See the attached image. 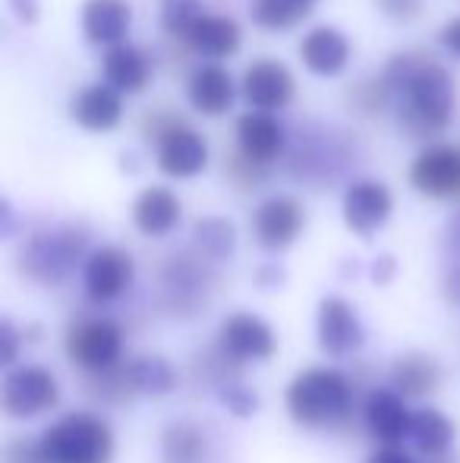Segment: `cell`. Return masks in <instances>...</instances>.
<instances>
[{
	"label": "cell",
	"mask_w": 460,
	"mask_h": 463,
	"mask_svg": "<svg viewBox=\"0 0 460 463\" xmlns=\"http://www.w3.org/2000/svg\"><path fill=\"white\" fill-rule=\"evenodd\" d=\"M218 350L233 363H265L275 356L277 337L262 316L233 312L218 328Z\"/></svg>",
	"instance_id": "8"
},
{
	"label": "cell",
	"mask_w": 460,
	"mask_h": 463,
	"mask_svg": "<svg viewBox=\"0 0 460 463\" xmlns=\"http://www.w3.org/2000/svg\"><path fill=\"white\" fill-rule=\"evenodd\" d=\"M190 44L196 54L209 57V61H224V57H233L243 44V32L233 23L230 16H218V13H205L199 19V25L192 29Z\"/></svg>",
	"instance_id": "24"
},
{
	"label": "cell",
	"mask_w": 460,
	"mask_h": 463,
	"mask_svg": "<svg viewBox=\"0 0 460 463\" xmlns=\"http://www.w3.org/2000/svg\"><path fill=\"white\" fill-rule=\"evenodd\" d=\"M218 397H221L224 407H228L233 416H239V420L258 413V394L252 388H246L243 382H221Z\"/></svg>",
	"instance_id": "32"
},
{
	"label": "cell",
	"mask_w": 460,
	"mask_h": 463,
	"mask_svg": "<svg viewBox=\"0 0 460 463\" xmlns=\"http://www.w3.org/2000/svg\"><path fill=\"white\" fill-rule=\"evenodd\" d=\"M38 448L44 463H111L114 432L99 413L73 410L38 435Z\"/></svg>",
	"instance_id": "3"
},
{
	"label": "cell",
	"mask_w": 460,
	"mask_h": 463,
	"mask_svg": "<svg viewBox=\"0 0 460 463\" xmlns=\"http://www.w3.org/2000/svg\"><path fill=\"white\" fill-rule=\"evenodd\" d=\"M410 186L436 202L460 199V152L455 146H429L413 158Z\"/></svg>",
	"instance_id": "11"
},
{
	"label": "cell",
	"mask_w": 460,
	"mask_h": 463,
	"mask_svg": "<svg viewBox=\"0 0 460 463\" xmlns=\"http://www.w3.org/2000/svg\"><path fill=\"white\" fill-rule=\"evenodd\" d=\"M457 240H460V218H457Z\"/></svg>",
	"instance_id": "43"
},
{
	"label": "cell",
	"mask_w": 460,
	"mask_h": 463,
	"mask_svg": "<svg viewBox=\"0 0 460 463\" xmlns=\"http://www.w3.org/2000/svg\"><path fill=\"white\" fill-rule=\"evenodd\" d=\"M101 70H105V82L114 86L120 95L142 92V89L152 82V61H148L146 51L136 48V44H129V42L105 51Z\"/></svg>",
	"instance_id": "22"
},
{
	"label": "cell",
	"mask_w": 460,
	"mask_h": 463,
	"mask_svg": "<svg viewBox=\"0 0 460 463\" xmlns=\"http://www.w3.org/2000/svg\"><path fill=\"white\" fill-rule=\"evenodd\" d=\"M315 337H319L322 354L344 360L366 344V328L344 297H325L315 312Z\"/></svg>",
	"instance_id": "10"
},
{
	"label": "cell",
	"mask_w": 460,
	"mask_h": 463,
	"mask_svg": "<svg viewBox=\"0 0 460 463\" xmlns=\"http://www.w3.org/2000/svg\"><path fill=\"white\" fill-rule=\"evenodd\" d=\"M366 463H417V460H413V454L407 451V448H400V445H381V448H375V451L369 454Z\"/></svg>",
	"instance_id": "37"
},
{
	"label": "cell",
	"mask_w": 460,
	"mask_h": 463,
	"mask_svg": "<svg viewBox=\"0 0 460 463\" xmlns=\"http://www.w3.org/2000/svg\"><path fill=\"white\" fill-rule=\"evenodd\" d=\"M183 218L180 195L167 186H146L133 202V224L142 237H167Z\"/></svg>",
	"instance_id": "21"
},
{
	"label": "cell",
	"mask_w": 460,
	"mask_h": 463,
	"mask_svg": "<svg viewBox=\"0 0 460 463\" xmlns=\"http://www.w3.org/2000/svg\"><path fill=\"white\" fill-rule=\"evenodd\" d=\"M362 420L369 435L381 445H400L404 439H410L413 413L407 410V397H400L394 388L369 391L362 403Z\"/></svg>",
	"instance_id": "15"
},
{
	"label": "cell",
	"mask_w": 460,
	"mask_h": 463,
	"mask_svg": "<svg viewBox=\"0 0 460 463\" xmlns=\"http://www.w3.org/2000/svg\"><path fill=\"white\" fill-rule=\"evenodd\" d=\"M306 227V208L296 195H268L252 212V233L256 243L268 252H284L296 243Z\"/></svg>",
	"instance_id": "7"
},
{
	"label": "cell",
	"mask_w": 460,
	"mask_h": 463,
	"mask_svg": "<svg viewBox=\"0 0 460 463\" xmlns=\"http://www.w3.org/2000/svg\"><path fill=\"white\" fill-rule=\"evenodd\" d=\"M246 101L262 114H275V110L287 108L296 95L294 73L287 70V63L275 61V57H258L246 67L243 86H239Z\"/></svg>",
	"instance_id": "12"
},
{
	"label": "cell",
	"mask_w": 460,
	"mask_h": 463,
	"mask_svg": "<svg viewBox=\"0 0 460 463\" xmlns=\"http://www.w3.org/2000/svg\"><path fill=\"white\" fill-rule=\"evenodd\" d=\"M237 146L256 165L268 167L277 161L287 148V133L277 123L275 114H262V110H249L237 120Z\"/></svg>",
	"instance_id": "17"
},
{
	"label": "cell",
	"mask_w": 460,
	"mask_h": 463,
	"mask_svg": "<svg viewBox=\"0 0 460 463\" xmlns=\"http://www.w3.org/2000/svg\"><path fill=\"white\" fill-rule=\"evenodd\" d=\"M353 384L341 369L309 366L287 384V413L303 429H332L347 420Z\"/></svg>",
	"instance_id": "2"
},
{
	"label": "cell",
	"mask_w": 460,
	"mask_h": 463,
	"mask_svg": "<svg viewBox=\"0 0 460 463\" xmlns=\"http://www.w3.org/2000/svg\"><path fill=\"white\" fill-rule=\"evenodd\" d=\"M70 117L86 133H111L123 120V95L108 82H92L76 92Z\"/></svg>",
	"instance_id": "16"
},
{
	"label": "cell",
	"mask_w": 460,
	"mask_h": 463,
	"mask_svg": "<svg viewBox=\"0 0 460 463\" xmlns=\"http://www.w3.org/2000/svg\"><path fill=\"white\" fill-rule=\"evenodd\" d=\"M306 0H249V19L265 32H290L306 19Z\"/></svg>",
	"instance_id": "28"
},
{
	"label": "cell",
	"mask_w": 460,
	"mask_h": 463,
	"mask_svg": "<svg viewBox=\"0 0 460 463\" xmlns=\"http://www.w3.org/2000/svg\"><path fill=\"white\" fill-rule=\"evenodd\" d=\"M375 4L391 23H417L426 10V0H375Z\"/></svg>",
	"instance_id": "34"
},
{
	"label": "cell",
	"mask_w": 460,
	"mask_h": 463,
	"mask_svg": "<svg viewBox=\"0 0 460 463\" xmlns=\"http://www.w3.org/2000/svg\"><path fill=\"white\" fill-rule=\"evenodd\" d=\"M136 278V262L120 246H95L82 262V287L92 303H114L129 290Z\"/></svg>",
	"instance_id": "9"
},
{
	"label": "cell",
	"mask_w": 460,
	"mask_h": 463,
	"mask_svg": "<svg viewBox=\"0 0 460 463\" xmlns=\"http://www.w3.org/2000/svg\"><path fill=\"white\" fill-rule=\"evenodd\" d=\"M394 275V259L391 256H381L379 262L372 265V278H375V284H388Z\"/></svg>",
	"instance_id": "41"
},
{
	"label": "cell",
	"mask_w": 460,
	"mask_h": 463,
	"mask_svg": "<svg viewBox=\"0 0 460 463\" xmlns=\"http://www.w3.org/2000/svg\"><path fill=\"white\" fill-rule=\"evenodd\" d=\"M410 441L426 460L432 458H448V451L457 441V426L436 407H423L413 413Z\"/></svg>",
	"instance_id": "25"
},
{
	"label": "cell",
	"mask_w": 460,
	"mask_h": 463,
	"mask_svg": "<svg viewBox=\"0 0 460 463\" xmlns=\"http://www.w3.org/2000/svg\"><path fill=\"white\" fill-rule=\"evenodd\" d=\"M186 98H190L192 110H199V114L224 117L237 101V89H233L230 73L221 63H202L186 80Z\"/></svg>",
	"instance_id": "20"
},
{
	"label": "cell",
	"mask_w": 460,
	"mask_h": 463,
	"mask_svg": "<svg viewBox=\"0 0 460 463\" xmlns=\"http://www.w3.org/2000/svg\"><path fill=\"white\" fill-rule=\"evenodd\" d=\"M388 382L400 397H426L442 384V366L429 354H400L388 369Z\"/></svg>",
	"instance_id": "23"
},
{
	"label": "cell",
	"mask_w": 460,
	"mask_h": 463,
	"mask_svg": "<svg viewBox=\"0 0 460 463\" xmlns=\"http://www.w3.org/2000/svg\"><path fill=\"white\" fill-rule=\"evenodd\" d=\"M209 454L202 426L177 420L161 432V463H202Z\"/></svg>",
	"instance_id": "26"
},
{
	"label": "cell",
	"mask_w": 460,
	"mask_h": 463,
	"mask_svg": "<svg viewBox=\"0 0 460 463\" xmlns=\"http://www.w3.org/2000/svg\"><path fill=\"white\" fill-rule=\"evenodd\" d=\"M4 463H44L42 448H38V439H13L10 445L4 448Z\"/></svg>",
	"instance_id": "36"
},
{
	"label": "cell",
	"mask_w": 460,
	"mask_h": 463,
	"mask_svg": "<svg viewBox=\"0 0 460 463\" xmlns=\"http://www.w3.org/2000/svg\"><path fill=\"white\" fill-rule=\"evenodd\" d=\"M82 35L89 44H105L108 51L127 42L133 25V6L127 0H86L82 4Z\"/></svg>",
	"instance_id": "18"
},
{
	"label": "cell",
	"mask_w": 460,
	"mask_h": 463,
	"mask_svg": "<svg viewBox=\"0 0 460 463\" xmlns=\"http://www.w3.org/2000/svg\"><path fill=\"white\" fill-rule=\"evenodd\" d=\"M129 382H133L136 394L148 397H164L177 388V372L164 356H139V360L129 363Z\"/></svg>",
	"instance_id": "27"
},
{
	"label": "cell",
	"mask_w": 460,
	"mask_h": 463,
	"mask_svg": "<svg viewBox=\"0 0 460 463\" xmlns=\"http://www.w3.org/2000/svg\"><path fill=\"white\" fill-rule=\"evenodd\" d=\"M391 98H394V92H391V86H388L385 76H381V80H362L350 89V108L360 110V114H366V117H375L388 108Z\"/></svg>",
	"instance_id": "31"
},
{
	"label": "cell",
	"mask_w": 460,
	"mask_h": 463,
	"mask_svg": "<svg viewBox=\"0 0 460 463\" xmlns=\"http://www.w3.org/2000/svg\"><path fill=\"white\" fill-rule=\"evenodd\" d=\"M445 297H448V303L460 306V265H455L445 278Z\"/></svg>",
	"instance_id": "40"
},
{
	"label": "cell",
	"mask_w": 460,
	"mask_h": 463,
	"mask_svg": "<svg viewBox=\"0 0 460 463\" xmlns=\"http://www.w3.org/2000/svg\"><path fill=\"white\" fill-rule=\"evenodd\" d=\"M224 171H228V177L233 180V184L243 186V189L262 186V180H265V167L256 165V161H249L243 152L230 155V158L224 161Z\"/></svg>",
	"instance_id": "33"
},
{
	"label": "cell",
	"mask_w": 460,
	"mask_h": 463,
	"mask_svg": "<svg viewBox=\"0 0 460 463\" xmlns=\"http://www.w3.org/2000/svg\"><path fill=\"white\" fill-rule=\"evenodd\" d=\"M341 212H344V224L350 231L366 240L388 224V218L394 212V195L379 180H353L344 193Z\"/></svg>",
	"instance_id": "13"
},
{
	"label": "cell",
	"mask_w": 460,
	"mask_h": 463,
	"mask_svg": "<svg viewBox=\"0 0 460 463\" xmlns=\"http://www.w3.org/2000/svg\"><path fill=\"white\" fill-rule=\"evenodd\" d=\"M202 16H205L202 0H161V29L174 42L177 38L180 42H190L192 29H196Z\"/></svg>",
	"instance_id": "30"
},
{
	"label": "cell",
	"mask_w": 460,
	"mask_h": 463,
	"mask_svg": "<svg viewBox=\"0 0 460 463\" xmlns=\"http://www.w3.org/2000/svg\"><path fill=\"white\" fill-rule=\"evenodd\" d=\"M442 44H445V51H448V54H455L457 61H460V16H455V19H448V23H445Z\"/></svg>",
	"instance_id": "38"
},
{
	"label": "cell",
	"mask_w": 460,
	"mask_h": 463,
	"mask_svg": "<svg viewBox=\"0 0 460 463\" xmlns=\"http://www.w3.org/2000/svg\"><path fill=\"white\" fill-rule=\"evenodd\" d=\"M300 61L313 76H341L350 63V42L334 25H315L303 35Z\"/></svg>",
	"instance_id": "19"
},
{
	"label": "cell",
	"mask_w": 460,
	"mask_h": 463,
	"mask_svg": "<svg viewBox=\"0 0 460 463\" xmlns=\"http://www.w3.org/2000/svg\"><path fill=\"white\" fill-rule=\"evenodd\" d=\"M61 401V384L54 372L44 366H16L4 375L0 403L10 420H35Z\"/></svg>",
	"instance_id": "6"
},
{
	"label": "cell",
	"mask_w": 460,
	"mask_h": 463,
	"mask_svg": "<svg viewBox=\"0 0 460 463\" xmlns=\"http://www.w3.org/2000/svg\"><path fill=\"white\" fill-rule=\"evenodd\" d=\"M192 243L205 259L221 262V259H230L233 250H237V227L228 218H202L192 227Z\"/></svg>",
	"instance_id": "29"
},
{
	"label": "cell",
	"mask_w": 460,
	"mask_h": 463,
	"mask_svg": "<svg viewBox=\"0 0 460 463\" xmlns=\"http://www.w3.org/2000/svg\"><path fill=\"white\" fill-rule=\"evenodd\" d=\"M67 356L76 369L89 375L120 366L123 356V328L108 316H92L70 325L67 331Z\"/></svg>",
	"instance_id": "5"
},
{
	"label": "cell",
	"mask_w": 460,
	"mask_h": 463,
	"mask_svg": "<svg viewBox=\"0 0 460 463\" xmlns=\"http://www.w3.org/2000/svg\"><path fill=\"white\" fill-rule=\"evenodd\" d=\"M400 98V127L410 136H436L451 123L457 110V82L448 67L429 54L407 51L388 61L381 73Z\"/></svg>",
	"instance_id": "1"
},
{
	"label": "cell",
	"mask_w": 460,
	"mask_h": 463,
	"mask_svg": "<svg viewBox=\"0 0 460 463\" xmlns=\"http://www.w3.org/2000/svg\"><path fill=\"white\" fill-rule=\"evenodd\" d=\"M429 463H455V460H448V458H432Z\"/></svg>",
	"instance_id": "42"
},
{
	"label": "cell",
	"mask_w": 460,
	"mask_h": 463,
	"mask_svg": "<svg viewBox=\"0 0 460 463\" xmlns=\"http://www.w3.org/2000/svg\"><path fill=\"white\" fill-rule=\"evenodd\" d=\"M89 259V231L80 224H61L54 231H42L25 240L19 252V265L32 280L44 287H57L70 278L76 262Z\"/></svg>",
	"instance_id": "4"
},
{
	"label": "cell",
	"mask_w": 460,
	"mask_h": 463,
	"mask_svg": "<svg viewBox=\"0 0 460 463\" xmlns=\"http://www.w3.org/2000/svg\"><path fill=\"white\" fill-rule=\"evenodd\" d=\"M10 6H13V13H16L23 23H35L38 19V0H10Z\"/></svg>",
	"instance_id": "39"
},
{
	"label": "cell",
	"mask_w": 460,
	"mask_h": 463,
	"mask_svg": "<svg viewBox=\"0 0 460 463\" xmlns=\"http://www.w3.org/2000/svg\"><path fill=\"white\" fill-rule=\"evenodd\" d=\"M19 344H23V335H19V328L10 322V318H0V366L16 369Z\"/></svg>",
	"instance_id": "35"
},
{
	"label": "cell",
	"mask_w": 460,
	"mask_h": 463,
	"mask_svg": "<svg viewBox=\"0 0 460 463\" xmlns=\"http://www.w3.org/2000/svg\"><path fill=\"white\" fill-rule=\"evenodd\" d=\"M155 165L164 177L174 180H192L209 167V139L192 127H177L158 142Z\"/></svg>",
	"instance_id": "14"
},
{
	"label": "cell",
	"mask_w": 460,
	"mask_h": 463,
	"mask_svg": "<svg viewBox=\"0 0 460 463\" xmlns=\"http://www.w3.org/2000/svg\"><path fill=\"white\" fill-rule=\"evenodd\" d=\"M306 4H313V0H306Z\"/></svg>",
	"instance_id": "44"
}]
</instances>
